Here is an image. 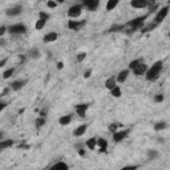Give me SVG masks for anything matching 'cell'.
<instances>
[{
	"instance_id": "1",
	"label": "cell",
	"mask_w": 170,
	"mask_h": 170,
	"mask_svg": "<svg viewBox=\"0 0 170 170\" xmlns=\"http://www.w3.org/2000/svg\"><path fill=\"white\" fill-rule=\"evenodd\" d=\"M147 16L149 15H142V16H138L136 17V19L128 21L125 25H124V29L122 32H126V33H132V32H134L137 29H142L144 27H145V20L147 19Z\"/></svg>"
},
{
	"instance_id": "2",
	"label": "cell",
	"mask_w": 170,
	"mask_h": 170,
	"mask_svg": "<svg viewBox=\"0 0 170 170\" xmlns=\"http://www.w3.org/2000/svg\"><path fill=\"white\" fill-rule=\"evenodd\" d=\"M162 68H164V63H162L161 60L160 61H155V63L151 65L150 68H147L145 78L147 81H155L158 77H160V75L162 72Z\"/></svg>"
},
{
	"instance_id": "3",
	"label": "cell",
	"mask_w": 170,
	"mask_h": 170,
	"mask_svg": "<svg viewBox=\"0 0 170 170\" xmlns=\"http://www.w3.org/2000/svg\"><path fill=\"white\" fill-rule=\"evenodd\" d=\"M82 13V5L80 4H75L68 9V16L71 17V20H76L77 17H80Z\"/></svg>"
},
{
	"instance_id": "4",
	"label": "cell",
	"mask_w": 170,
	"mask_h": 170,
	"mask_svg": "<svg viewBox=\"0 0 170 170\" xmlns=\"http://www.w3.org/2000/svg\"><path fill=\"white\" fill-rule=\"evenodd\" d=\"M8 32L11 35H24L25 32H27V27L21 23L13 24V25H11V27H8Z\"/></svg>"
},
{
	"instance_id": "5",
	"label": "cell",
	"mask_w": 170,
	"mask_h": 170,
	"mask_svg": "<svg viewBox=\"0 0 170 170\" xmlns=\"http://www.w3.org/2000/svg\"><path fill=\"white\" fill-rule=\"evenodd\" d=\"M168 13H169V5H165V7H162V8H160V11H158L157 15H155V17H154V23L157 25L160 23H162V21L166 19Z\"/></svg>"
},
{
	"instance_id": "6",
	"label": "cell",
	"mask_w": 170,
	"mask_h": 170,
	"mask_svg": "<svg viewBox=\"0 0 170 170\" xmlns=\"http://www.w3.org/2000/svg\"><path fill=\"white\" fill-rule=\"evenodd\" d=\"M86 24V20H69L68 21V28L71 31H80L82 27Z\"/></svg>"
},
{
	"instance_id": "7",
	"label": "cell",
	"mask_w": 170,
	"mask_h": 170,
	"mask_svg": "<svg viewBox=\"0 0 170 170\" xmlns=\"http://www.w3.org/2000/svg\"><path fill=\"white\" fill-rule=\"evenodd\" d=\"M23 12V7H21L20 4H16V5H13V7H11V8H8L5 11V15L7 16H17V15H20V13Z\"/></svg>"
},
{
	"instance_id": "8",
	"label": "cell",
	"mask_w": 170,
	"mask_h": 170,
	"mask_svg": "<svg viewBox=\"0 0 170 170\" xmlns=\"http://www.w3.org/2000/svg\"><path fill=\"white\" fill-rule=\"evenodd\" d=\"M88 108H89V104H77V105L75 106V110H76V113L78 114V117L84 118Z\"/></svg>"
},
{
	"instance_id": "9",
	"label": "cell",
	"mask_w": 170,
	"mask_h": 170,
	"mask_svg": "<svg viewBox=\"0 0 170 170\" xmlns=\"http://www.w3.org/2000/svg\"><path fill=\"white\" fill-rule=\"evenodd\" d=\"M129 134V130H118V132H116L113 134V141L114 142H121V141H124L126 137Z\"/></svg>"
},
{
	"instance_id": "10",
	"label": "cell",
	"mask_w": 170,
	"mask_h": 170,
	"mask_svg": "<svg viewBox=\"0 0 170 170\" xmlns=\"http://www.w3.org/2000/svg\"><path fill=\"white\" fill-rule=\"evenodd\" d=\"M82 5H84L85 8H88L89 11H96L100 5V2L99 0H84Z\"/></svg>"
},
{
	"instance_id": "11",
	"label": "cell",
	"mask_w": 170,
	"mask_h": 170,
	"mask_svg": "<svg viewBox=\"0 0 170 170\" xmlns=\"http://www.w3.org/2000/svg\"><path fill=\"white\" fill-rule=\"evenodd\" d=\"M25 84H27V80H15L11 82L9 88L12 90H15V92H17V90H21L25 86Z\"/></svg>"
},
{
	"instance_id": "12",
	"label": "cell",
	"mask_w": 170,
	"mask_h": 170,
	"mask_svg": "<svg viewBox=\"0 0 170 170\" xmlns=\"http://www.w3.org/2000/svg\"><path fill=\"white\" fill-rule=\"evenodd\" d=\"M147 4H149V2H146V0H132V2H130V5L136 9L147 8Z\"/></svg>"
},
{
	"instance_id": "13",
	"label": "cell",
	"mask_w": 170,
	"mask_h": 170,
	"mask_svg": "<svg viewBox=\"0 0 170 170\" xmlns=\"http://www.w3.org/2000/svg\"><path fill=\"white\" fill-rule=\"evenodd\" d=\"M133 75L134 76H142V75H146L147 72V65L145 63H142L141 65H138V67L136 68V69H133Z\"/></svg>"
},
{
	"instance_id": "14",
	"label": "cell",
	"mask_w": 170,
	"mask_h": 170,
	"mask_svg": "<svg viewBox=\"0 0 170 170\" xmlns=\"http://www.w3.org/2000/svg\"><path fill=\"white\" fill-rule=\"evenodd\" d=\"M97 147L100 153H106L108 150V141L105 138H97Z\"/></svg>"
},
{
	"instance_id": "15",
	"label": "cell",
	"mask_w": 170,
	"mask_h": 170,
	"mask_svg": "<svg viewBox=\"0 0 170 170\" xmlns=\"http://www.w3.org/2000/svg\"><path fill=\"white\" fill-rule=\"evenodd\" d=\"M57 39H59V35L56 33V32H49V33H47L45 36H44V39H43V41L44 43H55Z\"/></svg>"
},
{
	"instance_id": "16",
	"label": "cell",
	"mask_w": 170,
	"mask_h": 170,
	"mask_svg": "<svg viewBox=\"0 0 170 170\" xmlns=\"http://www.w3.org/2000/svg\"><path fill=\"white\" fill-rule=\"evenodd\" d=\"M86 129H88V125H86V124H82V125L78 126V128H76V129H75L73 134H75L76 137H81V136H84V134H85Z\"/></svg>"
},
{
	"instance_id": "17",
	"label": "cell",
	"mask_w": 170,
	"mask_h": 170,
	"mask_svg": "<svg viewBox=\"0 0 170 170\" xmlns=\"http://www.w3.org/2000/svg\"><path fill=\"white\" fill-rule=\"evenodd\" d=\"M48 170H69V166H68V164H65V162H57L53 166H50Z\"/></svg>"
},
{
	"instance_id": "18",
	"label": "cell",
	"mask_w": 170,
	"mask_h": 170,
	"mask_svg": "<svg viewBox=\"0 0 170 170\" xmlns=\"http://www.w3.org/2000/svg\"><path fill=\"white\" fill-rule=\"evenodd\" d=\"M128 76H129V69H124V71H121L120 73L117 75V81L118 82H125L126 80H128Z\"/></svg>"
},
{
	"instance_id": "19",
	"label": "cell",
	"mask_w": 170,
	"mask_h": 170,
	"mask_svg": "<svg viewBox=\"0 0 170 170\" xmlns=\"http://www.w3.org/2000/svg\"><path fill=\"white\" fill-rule=\"evenodd\" d=\"M114 86H117V78L116 77H109L108 80L105 81V88L106 89H109V90H112L114 88Z\"/></svg>"
},
{
	"instance_id": "20",
	"label": "cell",
	"mask_w": 170,
	"mask_h": 170,
	"mask_svg": "<svg viewBox=\"0 0 170 170\" xmlns=\"http://www.w3.org/2000/svg\"><path fill=\"white\" fill-rule=\"evenodd\" d=\"M71 122H72V114H65V116H63V117L59 118V124L63 125V126L69 125Z\"/></svg>"
},
{
	"instance_id": "21",
	"label": "cell",
	"mask_w": 170,
	"mask_h": 170,
	"mask_svg": "<svg viewBox=\"0 0 170 170\" xmlns=\"http://www.w3.org/2000/svg\"><path fill=\"white\" fill-rule=\"evenodd\" d=\"M85 145H86V147H88L89 150H95L97 147V140L95 138V137H92V138H89L88 141H86Z\"/></svg>"
},
{
	"instance_id": "22",
	"label": "cell",
	"mask_w": 170,
	"mask_h": 170,
	"mask_svg": "<svg viewBox=\"0 0 170 170\" xmlns=\"http://www.w3.org/2000/svg\"><path fill=\"white\" fill-rule=\"evenodd\" d=\"M142 63H145V61H144V59H136V60L130 61V64H129V69H130V71L136 69V68L138 67V65H141Z\"/></svg>"
},
{
	"instance_id": "23",
	"label": "cell",
	"mask_w": 170,
	"mask_h": 170,
	"mask_svg": "<svg viewBox=\"0 0 170 170\" xmlns=\"http://www.w3.org/2000/svg\"><path fill=\"white\" fill-rule=\"evenodd\" d=\"M12 145H13V141L12 140H3V141H0V149H2V150L7 149V147H11Z\"/></svg>"
},
{
	"instance_id": "24",
	"label": "cell",
	"mask_w": 170,
	"mask_h": 170,
	"mask_svg": "<svg viewBox=\"0 0 170 170\" xmlns=\"http://www.w3.org/2000/svg\"><path fill=\"white\" fill-rule=\"evenodd\" d=\"M166 128H168V124H166L165 121H160V122H157V124H154L155 132H161V130H165Z\"/></svg>"
},
{
	"instance_id": "25",
	"label": "cell",
	"mask_w": 170,
	"mask_h": 170,
	"mask_svg": "<svg viewBox=\"0 0 170 170\" xmlns=\"http://www.w3.org/2000/svg\"><path fill=\"white\" fill-rule=\"evenodd\" d=\"M155 27H157V24H155V23H150V24H146L145 27H144L142 29H141V32H142V33H147V32H151V31H153Z\"/></svg>"
},
{
	"instance_id": "26",
	"label": "cell",
	"mask_w": 170,
	"mask_h": 170,
	"mask_svg": "<svg viewBox=\"0 0 170 170\" xmlns=\"http://www.w3.org/2000/svg\"><path fill=\"white\" fill-rule=\"evenodd\" d=\"M110 95L113 96V97H116V99H118V97H121V95H122V92H121V88L120 86H114L113 89L110 90Z\"/></svg>"
},
{
	"instance_id": "27",
	"label": "cell",
	"mask_w": 170,
	"mask_h": 170,
	"mask_svg": "<svg viewBox=\"0 0 170 170\" xmlns=\"http://www.w3.org/2000/svg\"><path fill=\"white\" fill-rule=\"evenodd\" d=\"M118 5V0H109L106 3V11H113Z\"/></svg>"
},
{
	"instance_id": "28",
	"label": "cell",
	"mask_w": 170,
	"mask_h": 170,
	"mask_svg": "<svg viewBox=\"0 0 170 170\" xmlns=\"http://www.w3.org/2000/svg\"><path fill=\"white\" fill-rule=\"evenodd\" d=\"M13 72H15V68H9V69H7L3 72V78L7 80V78H9L11 76H13Z\"/></svg>"
},
{
	"instance_id": "29",
	"label": "cell",
	"mask_w": 170,
	"mask_h": 170,
	"mask_svg": "<svg viewBox=\"0 0 170 170\" xmlns=\"http://www.w3.org/2000/svg\"><path fill=\"white\" fill-rule=\"evenodd\" d=\"M120 126H121L120 124H117V122H113V124L109 125V132L112 133V134H114L116 132H118V130H120V129H118Z\"/></svg>"
},
{
	"instance_id": "30",
	"label": "cell",
	"mask_w": 170,
	"mask_h": 170,
	"mask_svg": "<svg viewBox=\"0 0 170 170\" xmlns=\"http://www.w3.org/2000/svg\"><path fill=\"white\" fill-rule=\"evenodd\" d=\"M45 24H47V21H44V20H41V19H39L37 21H36V24H35V28L37 31H41L43 28L45 27Z\"/></svg>"
},
{
	"instance_id": "31",
	"label": "cell",
	"mask_w": 170,
	"mask_h": 170,
	"mask_svg": "<svg viewBox=\"0 0 170 170\" xmlns=\"http://www.w3.org/2000/svg\"><path fill=\"white\" fill-rule=\"evenodd\" d=\"M29 56L32 57V59H39V57H40V50H39L37 48H32L29 50Z\"/></svg>"
},
{
	"instance_id": "32",
	"label": "cell",
	"mask_w": 170,
	"mask_h": 170,
	"mask_svg": "<svg viewBox=\"0 0 170 170\" xmlns=\"http://www.w3.org/2000/svg\"><path fill=\"white\" fill-rule=\"evenodd\" d=\"M35 125H36V128H41V126H44L45 125V118L44 117H37L36 121H35Z\"/></svg>"
},
{
	"instance_id": "33",
	"label": "cell",
	"mask_w": 170,
	"mask_h": 170,
	"mask_svg": "<svg viewBox=\"0 0 170 170\" xmlns=\"http://www.w3.org/2000/svg\"><path fill=\"white\" fill-rule=\"evenodd\" d=\"M147 157H149V160H155V158L158 157V151L149 150V151H147Z\"/></svg>"
},
{
	"instance_id": "34",
	"label": "cell",
	"mask_w": 170,
	"mask_h": 170,
	"mask_svg": "<svg viewBox=\"0 0 170 170\" xmlns=\"http://www.w3.org/2000/svg\"><path fill=\"white\" fill-rule=\"evenodd\" d=\"M39 19H41V20L47 21V20L49 19V13L44 12V11H40V12H39Z\"/></svg>"
},
{
	"instance_id": "35",
	"label": "cell",
	"mask_w": 170,
	"mask_h": 170,
	"mask_svg": "<svg viewBox=\"0 0 170 170\" xmlns=\"http://www.w3.org/2000/svg\"><path fill=\"white\" fill-rule=\"evenodd\" d=\"M158 8V4L157 3H149L147 4V9H149V13H151V12H154L155 9Z\"/></svg>"
},
{
	"instance_id": "36",
	"label": "cell",
	"mask_w": 170,
	"mask_h": 170,
	"mask_svg": "<svg viewBox=\"0 0 170 170\" xmlns=\"http://www.w3.org/2000/svg\"><path fill=\"white\" fill-rule=\"evenodd\" d=\"M85 59H86V53L85 52H78L77 53V61L78 63H82Z\"/></svg>"
},
{
	"instance_id": "37",
	"label": "cell",
	"mask_w": 170,
	"mask_h": 170,
	"mask_svg": "<svg viewBox=\"0 0 170 170\" xmlns=\"http://www.w3.org/2000/svg\"><path fill=\"white\" fill-rule=\"evenodd\" d=\"M154 101L155 102H162V101H164V95H155Z\"/></svg>"
},
{
	"instance_id": "38",
	"label": "cell",
	"mask_w": 170,
	"mask_h": 170,
	"mask_svg": "<svg viewBox=\"0 0 170 170\" xmlns=\"http://www.w3.org/2000/svg\"><path fill=\"white\" fill-rule=\"evenodd\" d=\"M121 170H137V166L136 165H128V166H124Z\"/></svg>"
},
{
	"instance_id": "39",
	"label": "cell",
	"mask_w": 170,
	"mask_h": 170,
	"mask_svg": "<svg viewBox=\"0 0 170 170\" xmlns=\"http://www.w3.org/2000/svg\"><path fill=\"white\" fill-rule=\"evenodd\" d=\"M47 7H48V8H56V7H57V2H48V3H47Z\"/></svg>"
},
{
	"instance_id": "40",
	"label": "cell",
	"mask_w": 170,
	"mask_h": 170,
	"mask_svg": "<svg viewBox=\"0 0 170 170\" xmlns=\"http://www.w3.org/2000/svg\"><path fill=\"white\" fill-rule=\"evenodd\" d=\"M5 31H7V27H5V25H2V27H0V36L4 35Z\"/></svg>"
},
{
	"instance_id": "41",
	"label": "cell",
	"mask_w": 170,
	"mask_h": 170,
	"mask_svg": "<svg viewBox=\"0 0 170 170\" xmlns=\"http://www.w3.org/2000/svg\"><path fill=\"white\" fill-rule=\"evenodd\" d=\"M90 75H92V71L88 69L86 72H84V78H89V77H90Z\"/></svg>"
},
{
	"instance_id": "42",
	"label": "cell",
	"mask_w": 170,
	"mask_h": 170,
	"mask_svg": "<svg viewBox=\"0 0 170 170\" xmlns=\"http://www.w3.org/2000/svg\"><path fill=\"white\" fill-rule=\"evenodd\" d=\"M78 155H81V157H85V155H86L85 149H78Z\"/></svg>"
},
{
	"instance_id": "43",
	"label": "cell",
	"mask_w": 170,
	"mask_h": 170,
	"mask_svg": "<svg viewBox=\"0 0 170 170\" xmlns=\"http://www.w3.org/2000/svg\"><path fill=\"white\" fill-rule=\"evenodd\" d=\"M40 117H47V108H45V109H43L41 112H40Z\"/></svg>"
},
{
	"instance_id": "44",
	"label": "cell",
	"mask_w": 170,
	"mask_h": 170,
	"mask_svg": "<svg viewBox=\"0 0 170 170\" xmlns=\"http://www.w3.org/2000/svg\"><path fill=\"white\" fill-rule=\"evenodd\" d=\"M63 67H64V63L63 61H59V63H57V69H63Z\"/></svg>"
},
{
	"instance_id": "45",
	"label": "cell",
	"mask_w": 170,
	"mask_h": 170,
	"mask_svg": "<svg viewBox=\"0 0 170 170\" xmlns=\"http://www.w3.org/2000/svg\"><path fill=\"white\" fill-rule=\"evenodd\" d=\"M7 61H8V59H7V57H5V59H3L2 61H0V67H4V65H5V63H7Z\"/></svg>"
},
{
	"instance_id": "46",
	"label": "cell",
	"mask_w": 170,
	"mask_h": 170,
	"mask_svg": "<svg viewBox=\"0 0 170 170\" xmlns=\"http://www.w3.org/2000/svg\"><path fill=\"white\" fill-rule=\"evenodd\" d=\"M5 106H7V104H5V102H0V110H4V109H5Z\"/></svg>"
},
{
	"instance_id": "47",
	"label": "cell",
	"mask_w": 170,
	"mask_h": 170,
	"mask_svg": "<svg viewBox=\"0 0 170 170\" xmlns=\"http://www.w3.org/2000/svg\"><path fill=\"white\" fill-rule=\"evenodd\" d=\"M169 36H170V31H169Z\"/></svg>"
},
{
	"instance_id": "48",
	"label": "cell",
	"mask_w": 170,
	"mask_h": 170,
	"mask_svg": "<svg viewBox=\"0 0 170 170\" xmlns=\"http://www.w3.org/2000/svg\"><path fill=\"white\" fill-rule=\"evenodd\" d=\"M169 5H170V3H169Z\"/></svg>"
}]
</instances>
